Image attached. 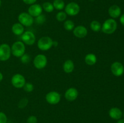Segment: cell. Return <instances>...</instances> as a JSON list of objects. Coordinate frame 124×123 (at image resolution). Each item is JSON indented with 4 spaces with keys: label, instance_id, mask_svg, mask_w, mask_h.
Wrapping results in <instances>:
<instances>
[{
    "label": "cell",
    "instance_id": "8",
    "mask_svg": "<svg viewBox=\"0 0 124 123\" xmlns=\"http://www.w3.org/2000/svg\"><path fill=\"white\" fill-rule=\"evenodd\" d=\"M61 99V96L59 92L56 91H51L47 93L46 95V100L48 104L55 105L59 103Z\"/></svg>",
    "mask_w": 124,
    "mask_h": 123
},
{
    "label": "cell",
    "instance_id": "3",
    "mask_svg": "<svg viewBox=\"0 0 124 123\" xmlns=\"http://www.w3.org/2000/svg\"><path fill=\"white\" fill-rule=\"evenodd\" d=\"M37 45L40 50L48 51L53 46V41L49 36H43L38 40Z\"/></svg>",
    "mask_w": 124,
    "mask_h": 123
},
{
    "label": "cell",
    "instance_id": "15",
    "mask_svg": "<svg viewBox=\"0 0 124 123\" xmlns=\"http://www.w3.org/2000/svg\"><path fill=\"white\" fill-rule=\"evenodd\" d=\"M108 114L110 118L116 120L121 119L123 115L122 110L118 107H112L110 109L108 112Z\"/></svg>",
    "mask_w": 124,
    "mask_h": 123
},
{
    "label": "cell",
    "instance_id": "4",
    "mask_svg": "<svg viewBox=\"0 0 124 123\" xmlns=\"http://www.w3.org/2000/svg\"><path fill=\"white\" fill-rule=\"evenodd\" d=\"M18 21L24 27H30L34 22V19L27 12H22L18 15Z\"/></svg>",
    "mask_w": 124,
    "mask_h": 123
},
{
    "label": "cell",
    "instance_id": "25",
    "mask_svg": "<svg viewBox=\"0 0 124 123\" xmlns=\"http://www.w3.org/2000/svg\"><path fill=\"white\" fill-rule=\"evenodd\" d=\"M46 20V17L44 14H41L40 15L38 16L37 17H36L35 19V22L37 24H39V25H42L44 23H45Z\"/></svg>",
    "mask_w": 124,
    "mask_h": 123
},
{
    "label": "cell",
    "instance_id": "17",
    "mask_svg": "<svg viewBox=\"0 0 124 123\" xmlns=\"http://www.w3.org/2000/svg\"><path fill=\"white\" fill-rule=\"evenodd\" d=\"M12 31L14 34L20 36L24 32V27L20 23H15L12 27Z\"/></svg>",
    "mask_w": 124,
    "mask_h": 123
},
{
    "label": "cell",
    "instance_id": "6",
    "mask_svg": "<svg viewBox=\"0 0 124 123\" xmlns=\"http://www.w3.org/2000/svg\"><path fill=\"white\" fill-rule=\"evenodd\" d=\"M12 86L17 89H21L24 87L25 82V78L21 74H16L12 76L11 78Z\"/></svg>",
    "mask_w": 124,
    "mask_h": 123
},
{
    "label": "cell",
    "instance_id": "35",
    "mask_svg": "<svg viewBox=\"0 0 124 123\" xmlns=\"http://www.w3.org/2000/svg\"><path fill=\"white\" fill-rule=\"evenodd\" d=\"M1 0H0V7H1Z\"/></svg>",
    "mask_w": 124,
    "mask_h": 123
},
{
    "label": "cell",
    "instance_id": "11",
    "mask_svg": "<svg viewBox=\"0 0 124 123\" xmlns=\"http://www.w3.org/2000/svg\"><path fill=\"white\" fill-rule=\"evenodd\" d=\"M111 71L115 76L120 77L124 72V65L119 62H115L111 65Z\"/></svg>",
    "mask_w": 124,
    "mask_h": 123
},
{
    "label": "cell",
    "instance_id": "16",
    "mask_svg": "<svg viewBox=\"0 0 124 123\" xmlns=\"http://www.w3.org/2000/svg\"><path fill=\"white\" fill-rule=\"evenodd\" d=\"M108 14L112 19L119 17L121 14V9L117 5H113L108 8Z\"/></svg>",
    "mask_w": 124,
    "mask_h": 123
},
{
    "label": "cell",
    "instance_id": "5",
    "mask_svg": "<svg viewBox=\"0 0 124 123\" xmlns=\"http://www.w3.org/2000/svg\"><path fill=\"white\" fill-rule=\"evenodd\" d=\"M34 66L38 69H42L47 65V58L45 55L39 54L35 57L33 60Z\"/></svg>",
    "mask_w": 124,
    "mask_h": 123
},
{
    "label": "cell",
    "instance_id": "13",
    "mask_svg": "<svg viewBox=\"0 0 124 123\" xmlns=\"http://www.w3.org/2000/svg\"><path fill=\"white\" fill-rule=\"evenodd\" d=\"M79 95L78 90L75 88H70L65 91L64 97L68 101H74L76 100Z\"/></svg>",
    "mask_w": 124,
    "mask_h": 123
},
{
    "label": "cell",
    "instance_id": "23",
    "mask_svg": "<svg viewBox=\"0 0 124 123\" xmlns=\"http://www.w3.org/2000/svg\"><path fill=\"white\" fill-rule=\"evenodd\" d=\"M42 9L45 11V12H47V13H51L54 10V7H53V4H52L50 2H45L44 3L42 4Z\"/></svg>",
    "mask_w": 124,
    "mask_h": 123
},
{
    "label": "cell",
    "instance_id": "7",
    "mask_svg": "<svg viewBox=\"0 0 124 123\" xmlns=\"http://www.w3.org/2000/svg\"><path fill=\"white\" fill-rule=\"evenodd\" d=\"M11 48L7 43H2L0 45V61L8 60L11 56Z\"/></svg>",
    "mask_w": 124,
    "mask_h": 123
},
{
    "label": "cell",
    "instance_id": "28",
    "mask_svg": "<svg viewBox=\"0 0 124 123\" xmlns=\"http://www.w3.org/2000/svg\"><path fill=\"white\" fill-rule=\"evenodd\" d=\"M21 61L23 63L27 64L28 63H29L31 60V57H30V55L28 54H24L22 55L20 57Z\"/></svg>",
    "mask_w": 124,
    "mask_h": 123
},
{
    "label": "cell",
    "instance_id": "18",
    "mask_svg": "<svg viewBox=\"0 0 124 123\" xmlns=\"http://www.w3.org/2000/svg\"><path fill=\"white\" fill-rule=\"evenodd\" d=\"M75 64L71 60H67L63 64V70L67 74H70L73 71Z\"/></svg>",
    "mask_w": 124,
    "mask_h": 123
},
{
    "label": "cell",
    "instance_id": "12",
    "mask_svg": "<svg viewBox=\"0 0 124 123\" xmlns=\"http://www.w3.org/2000/svg\"><path fill=\"white\" fill-rule=\"evenodd\" d=\"M42 6L38 4H33L30 5L28 8V13L33 18H36L38 16L40 15L42 13Z\"/></svg>",
    "mask_w": 124,
    "mask_h": 123
},
{
    "label": "cell",
    "instance_id": "1",
    "mask_svg": "<svg viewBox=\"0 0 124 123\" xmlns=\"http://www.w3.org/2000/svg\"><path fill=\"white\" fill-rule=\"evenodd\" d=\"M117 27V24L115 19H107L103 23L101 27V30L104 33L107 34H111L114 33Z\"/></svg>",
    "mask_w": 124,
    "mask_h": 123
},
{
    "label": "cell",
    "instance_id": "21",
    "mask_svg": "<svg viewBox=\"0 0 124 123\" xmlns=\"http://www.w3.org/2000/svg\"><path fill=\"white\" fill-rule=\"evenodd\" d=\"M53 6L55 9L58 10H62L65 8V2L63 0H54Z\"/></svg>",
    "mask_w": 124,
    "mask_h": 123
},
{
    "label": "cell",
    "instance_id": "36",
    "mask_svg": "<svg viewBox=\"0 0 124 123\" xmlns=\"http://www.w3.org/2000/svg\"><path fill=\"white\" fill-rule=\"evenodd\" d=\"M123 115H124V114H123Z\"/></svg>",
    "mask_w": 124,
    "mask_h": 123
},
{
    "label": "cell",
    "instance_id": "20",
    "mask_svg": "<svg viewBox=\"0 0 124 123\" xmlns=\"http://www.w3.org/2000/svg\"><path fill=\"white\" fill-rule=\"evenodd\" d=\"M90 27L92 31H94V32H99L101 30L102 25L101 23L98 20H93L90 23Z\"/></svg>",
    "mask_w": 124,
    "mask_h": 123
},
{
    "label": "cell",
    "instance_id": "19",
    "mask_svg": "<svg viewBox=\"0 0 124 123\" xmlns=\"http://www.w3.org/2000/svg\"><path fill=\"white\" fill-rule=\"evenodd\" d=\"M84 61L87 65L89 66H93L97 62L96 55L93 53H89L85 56Z\"/></svg>",
    "mask_w": 124,
    "mask_h": 123
},
{
    "label": "cell",
    "instance_id": "27",
    "mask_svg": "<svg viewBox=\"0 0 124 123\" xmlns=\"http://www.w3.org/2000/svg\"><path fill=\"white\" fill-rule=\"evenodd\" d=\"M24 91L26 92H31L34 89L33 84L31 83H25L24 84V87H23Z\"/></svg>",
    "mask_w": 124,
    "mask_h": 123
},
{
    "label": "cell",
    "instance_id": "24",
    "mask_svg": "<svg viewBox=\"0 0 124 123\" xmlns=\"http://www.w3.org/2000/svg\"><path fill=\"white\" fill-rule=\"evenodd\" d=\"M67 15V14H66L65 12L61 11V12H58L57 13V14L56 15V19L59 22H63L66 19Z\"/></svg>",
    "mask_w": 124,
    "mask_h": 123
},
{
    "label": "cell",
    "instance_id": "10",
    "mask_svg": "<svg viewBox=\"0 0 124 123\" xmlns=\"http://www.w3.org/2000/svg\"><path fill=\"white\" fill-rule=\"evenodd\" d=\"M22 42L27 45H32L36 41L35 34L30 31H26L21 35Z\"/></svg>",
    "mask_w": 124,
    "mask_h": 123
},
{
    "label": "cell",
    "instance_id": "30",
    "mask_svg": "<svg viewBox=\"0 0 124 123\" xmlns=\"http://www.w3.org/2000/svg\"><path fill=\"white\" fill-rule=\"evenodd\" d=\"M7 117L4 112H0V123H7Z\"/></svg>",
    "mask_w": 124,
    "mask_h": 123
},
{
    "label": "cell",
    "instance_id": "33",
    "mask_svg": "<svg viewBox=\"0 0 124 123\" xmlns=\"http://www.w3.org/2000/svg\"><path fill=\"white\" fill-rule=\"evenodd\" d=\"M117 123H124V119H118Z\"/></svg>",
    "mask_w": 124,
    "mask_h": 123
},
{
    "label": "cell",
    "instance_id": "14",
    "mask_svg": "<svg viewBox=\"0 0 124 123\" xmlns=\"http://www.w3.org/2000/svg\"><path fill=\"white\" fill-rule=\"evenodd\" d=\"M73 33L75 37L82 39L87 36L88 34V30L84 25H78L75 27V28L73 30Z\"/></svg>",
    "mask_w": 124,
    "mask_h": 123
},
{
    "label": "cell",
    "instance_id": "26",
    "mask_svg": "<svg viewBox=\"0 0 124 123\" xmlns=\"http://www.w3.org/2000/svg\"><path fill=\"white\" fill-rule=\"evenodd\" d=\"M29 103V100L27 98H23L19 100L18 104V107L19 109H24Z\"/></svg>",
    "mask_w": 124,
    "mask_h": 123
},
{
    "label": "cell",
    "instance_id": "34",
    "mask_svg": "<svg viewBox=\"0 0 124 123\" xmlns=\"http://www.w3.org/2000/svg\"><path fill=\"white\" fill-rule=\"evenodd\" d=\"M2 79H3V75H2V74L0 72V82L2 80Z\"/></svg>",
    "mask_w": 124,
    "mask_h": 123
},
{
    "label": "cell",
    "instance_id": "29",
    "mask_svg": "<svg viewBox=\"0 0 124 123\" xmlns=\"http://www.w3.org/2000/svg\"><path fill=\"white\" fill-rule=\"evenodd\" d=\"M38 118L36 116H30L27 119V123H37Z\"/></svg>",
    "mask_w": 124,
    "mask_h": 123
},
{
    "label": "cell",
    "instance_id": "2",
    "mask_svg": "<svg viewBox=\"0 0 124 123\" xmlns=\"http://www.w3.org/2000/svg\"><path fill=\"white\" fill-rule=\"evenodd\" d=\"M10 48L12 54L16 57H21L23 54H25V44L22 41L14 42Z\"/></svg>",
    "mask_w": 124,
    "mask_h": 123
},
{
    "label": "cell",
    "instance_id": "31",
    "mask_svg": "<svg viewBox=\"0 0 124 123\" xmlns=\"http://www.w3.org/2000/svg\"><path fill=\"white\" fill-rule=\"evenodd\" d=\"M37 0H23V2L25 4L28 5H32L33 4H35Z\"/></svg>",
    "mask_w": 124,
    "mask_h": 123
},
{
    "label": "cell",
    "instance_id": "9",
    "mask_svg": "<svg viewBox=\"0 0 124 123\" xmlns=\"http://www.w3.org/2000/svg\"><path fill=\"white\" fill-rule=\"evenodd\" d=\"M65 12L67 15L74 16L79 13L80 6L78 4L75 2H71L65 6Z\"/></svg>",
    "mask_w": 124,
    "mask_h": 123
},
{
    "label": "cell",
    "instance_id": "32",
    "mask_svg": "<svg viewBox=\"0 0 124 123\" xmlns=\"http://www.w3.org/2000/svg\"><path fill=\"white\" fill-rule=\"evenodd\" d=\"M120 22L123 26H124V14H122L120 18Z\"/></svg>",
    "mask_w": 124,
    "mask_h": 123
},
{
    "label": "cell",
    "instance_id": "22",
    "mask_svg": "<svg viewBox=\"0 0 124 123\" xmlns=\"http://www.w3.org/2000/svg\"><path fill=\"white\" fill-rule=\"evenodd\" d=\"M64 27L67 31H72L75 28V23L71 20H67L64 23Z\"/></svg>",
    "mask_w": 124,
    "mask_h": 123
}]
</instances>
